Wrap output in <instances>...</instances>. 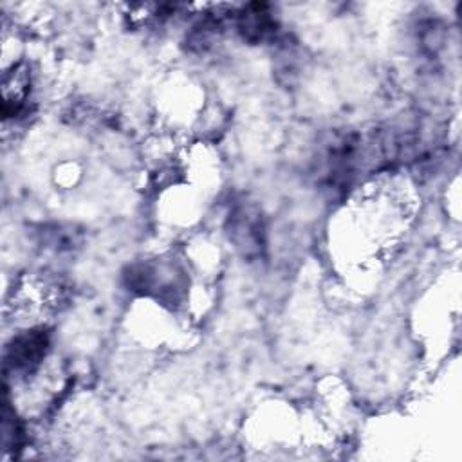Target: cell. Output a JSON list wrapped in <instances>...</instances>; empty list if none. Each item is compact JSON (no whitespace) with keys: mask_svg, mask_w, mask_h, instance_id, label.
Returning <instances> with one entry per match:
<instances>
[{"mask_svg":"<svg viewBox=\"0 0 462 462\" xmlns=\"http://www.w3.org/2000/svg\"><path fill=\"white\" fill-rule=\"evenodd\" d=\"M45 346H47V337L42 332H31V334L20 336L18 339H14L11 346V356L7 363L13 365L14 370H29L40 361Z\"/></svg>","mask_w":462,"mask_h":462,"instance_id":"1","label":"cell"}]
</instances>
